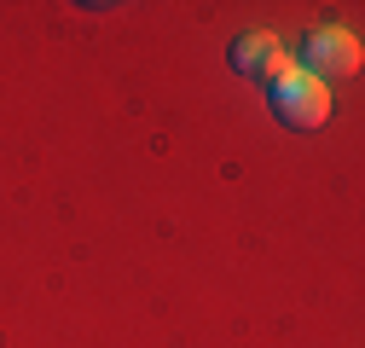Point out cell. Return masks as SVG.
I'll list each match as a JSON object with an SVG mask.
<instances>
[{"instance_id":"6da1fadb","label":"cell","mask_w":365,"mask_h":348,"mask_svg":"<svg viewBox=\"0 0 365 348\" xmlns=\"http://www.w3.org/2000/svg\"><path fill=\"white\" fill-rule=\"evenodd\" d=\"M267 99H272V116H279L290 134H313V128H325L331 111H336L331 87H325V81H313V76H302V70H290L284 81H272V87H267Z\"/></svg>"},{"instance_id":"7a4b0ae2","label":"cell","mask_w":365,"mask_h":348,"mask_svg":"<svg viewBox=\"0 0 365 348\" xmlns=\"http://www.w3.org/2000/svg\"><path fill=\"white\" fill-rule=\"evenodd\" d=\"M359 58H365L359 35H354V29H336V24H325V29H313V35L302 41V53H296V70L331 87V81H348V76L359 70Z\"/></svg>"},{"instance_id":"3957f363","label":"cell","mask_w":365,"mask_h":348,"mask_svg":"<svg viewBox=\"0 0 365 348\" xmlns=\"http://www.w3.org/2000/svg\"><path fill=\"white\" fill-rule=\"evenodd\" d=\"M226 58H232V70H238V76L267 81V87H272V81H284V76L296 70V53H290L272 29H250V35H238Z\"/></svg>"}]
</instances>
